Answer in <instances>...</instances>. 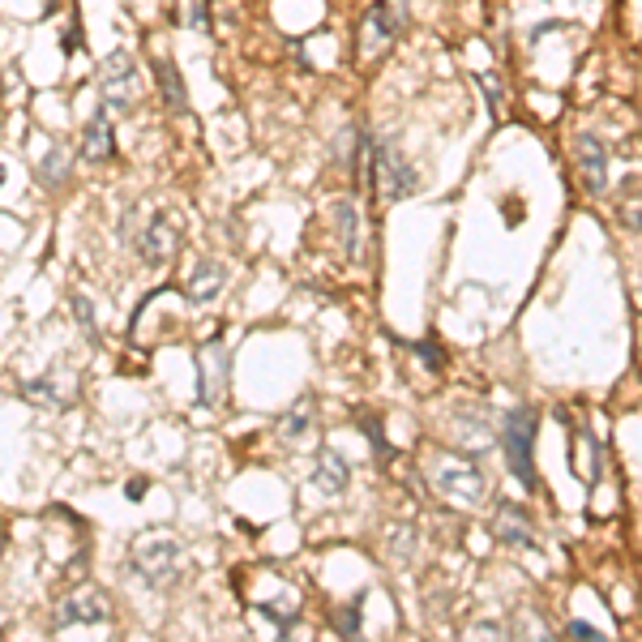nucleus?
I'll return each mask as SVG.
<instances>
[{
    "label": "nucleus",
    "instance_id": "obj_1",
    "mask_svg": "<svg viewBox=\"0 0 642 642\" xmlns=\"http://www.w3.org/2000/svg\"><path fill=\"white\" fill-rule=\"evenodd\" d=\"M129 565H133V574L142 578L146 587L167 591L180 578V570H185V548H180V540L172 531H146V535H137L133 540Z\"/></svg>",
    "mask_w": 642,
    "mask_h": 642
},
{
    "label": "nucleus",
    "instance_id": "obj_2",
    "mask_svg": "<svg viewBox=\"0 0 642 642\" xmlns=\"http://www.w3.org/2000/svg\"><path fill=\"white\" fill-rule=\"evenodd\" d=\"M369 176H364V185H373L386 202H403V197H411L420 189V172L416 163H411L407 155L394 142H373L369 146Z\"/></svg>",
    "mask_w": 642,
    "mask_h": 642
},
{
    "label": "nucleus",
    "instance_id": "obj_3",
    "mask_svg": "<svg viewBox=\"0 0 642 642\" xmlns=\"http://www.w3.org/2000/svg\"><path fill=\"white\" fill-rule=\"evenodd\" d=\"M433 484H437V493L450 501V506H463V510H480L488 506V480H484V471L471 463V458H458V454H441L437 463H433Z\"/></svg>",
    "mask_w": 642,
    "mask_h": 642
},
{
    "label": "nucleus",
    "instance_id": "obj_4",
    "mask_svg": "<svg viewBox=\"0 0 642 642\" xmlns=\"http://www.w3.org/2000/svg\"><path fill=\"white\" fill-rule=\"evenodd\" d=\"M535 407H510L506 420H501V450H506V463H510V476L518 480L531 493L535 488Z\"/></svg>",
    "mask_w": 642,
    "mask_h": 642
},
{
    "label": "nucleus",
    "instance_id": "obj_5",
    "mask_svg": "<svg viewBox=\"0 0 642 642\" xmlns=\"http://www.w3.org/2000/svg\"><path fill=\"white\" fill-rule=\"evenodd\" d=\"M407 18H411V5L407 0H373L369 13H364V22L356 30V48H360V60H377L381 52H390L399 35L407 30Z\"/></svg>",
    "mask_w": 642,
    "mask_h": 642
},
{
    "label": "nucleus",
    "instance_id": "obj_6",
    "mask_svg": "<svg viewBox=\"0 0 642 642\" xmlns=\"http://www.w3.org/2000/svg\"><path fill=\"white\" fill-rule=\"evenodd\" d=\"M133 244L146 266H167L180 253V244H185V219L176 210H155L142 232L133 236Z\"/></svg>",
    "mask_w": 642,
    "mask_h": 642
},
{
    "label": "nucleus",
    "instance_id": "obj_7",
    "mask_svg": "<svg viewBox=\"0 0 642 642\" xmlns=\"http://www.w3.org/2000/svg\"><path fill=\"white\" fill-rule=\"evenodd\" d=\"M99 90H103V107H112V112H125L142 95V73H137V60L125 48H116L99 65Z\"/></svg>",
    "mask_w": 642,
    "mask_h": 642
},
{
    "label": "nucleus",
    "instance_id": "obj_8",
    "mask_svg": "<svg viewBox=\"0 0 642 642\" xmlns=\"http://www.w3.org/2000/svg\"><path fill=\"white\" fill-rule=\"evenodd\" d=\"M227 377H232V364H227L223 334L214 330L210 339L202 343V351H197V403L219 407L227 399Z\"/></svg>",
    "mask_w": 642,
    "mask_h": 642
},
{
    "label": "nucleus",
    "instance_id": "obj_9",
    "mask_svg": "<svg viewBox=\"0 0 642 642\" xmlns=\"http://www.w3.org/2000/svg\"><path fill=\"white\" fill-rule=\"evenodd\" d=\"M107 621H112V595L99 591V587H78L56 604L52 630H69V625H107Z\"/></svg>",
    "mask_w": 642,
    "mask_h": 642
},
{
    "label": "nucleus",
    "instance_id": "obj_10",
    "mask_svg": "<svg viewBox=\"0 0 642 642\" xmlns=\"http://www.w3.org/2000/svg\"><path fill=\"white\" fill-rule=\"evenodd\" d=\"M574 159H578V180H583L587 193H604L608 189V150L600 137L583 133L574 146Z\"/></svg>",
    "mask_w": 642,
    "mask_h": 642
},
{
    "label": "nucleus",
    "instance_id": "obj_11",
    "mask_svg": "<svg viewBox=\"0 0 642 642\" xmlns=\"http://www.w3.org/2000/svg\"><path fill=\"white\" fill-rule=\"evenodd\" d=\"M26 394V403H35V407H52V411H65L78 403V381H60V369H52L48 377H35V381H26L22 386Z\"/></svg>",
    "mask_w": 642,
    "mask_h": 642
},
{
    "label": "nucleus",
    "instance_id": "obj_12",
    "mask_svg": "<svg viewBox=\"0 0 642 642\" xmlns=\"http://www.w3.org/2000/svg\"><path fill=\"white\" fill-rule=\"evenodd\" d=\"M78 155H82L86 163L116 159V137H112V125H107V107H99V112L86 120V129H82V137H78Z\"/></svg>",
    "mask_w": 642,
    "mask_h": 642
},
{
    "label": "nucleus",
    "instance_id": "obj_13",
    "mask_svg": "<svg viewBox=\"0 0 642 642\" xmlns=\"http://www.w3.org/2000/svg\"><path fill=\"white\" fill-rule=\"evenodd\" d=\"M493 535H497L501 544H510V548H531V544H535L531 518L523 514V506H514V501H501V506H497Z\"/></svg>",
    "mask_w": 642,
    "mask_h": 642
},
{
    "label": "nucleus",
    "instance_id": "obj_14",
    "mask_svg": "<svg viewBox=\"0 0 642 642\" xmlns=\"http://www.w3.org/2000/svg\"><path fill=\"white\" fill-rule=\"evenodd\" d=\"M351 480V467L343 463V454L339 450H321L317 454V471H313V488L317 493H326V497H339L343 488Z\"/></svg>",
    "mask_w": 642,
    "mask_h": 642
},
{
    "label": "nucleus",
    "instance_id": "obj_15",
    "mask_svg": "<svg viewBox=\"0 0 642 642\" xmlns=\"http://www.w3.org/2000/svg\"><path fill=\"white\" fill-rule=\"evenodd\" d=\"M493 441H497V433H493V424H488L480 411H476V416H454V446L458 450L484 454Z\"/></svg>",
    "mask_w": 642,
    "mask_h": 642
},
{
    "label": "nucleus",
    "instance_id": "obj_16",
    "mask_svg": "<svg viewBox=\"0 0 642 642\" xmlns=\"http://www.w3.org/2000/svg\"><path fill=\"white\" fill-rule=\"evenodd\" d=\"M313 424H317V403L309 399V394H300V399L279 416V437L283 441H300L304 433H313Z\"/></svg>",
    "mask_w": 642,
    "mask_h": 642
},
{
    "label": "nucleus",
    "instance_id": "obj_17",
    "mask_svg": "<svg viewBox=\"0 0 642 642\" xmlns=\"http://www.w3.org/2000/svg\"><path fill=\"white\" fill-rule=\"evenodd\" d=\"M223 283H227V270H223L219 262H197L193 279H189V287H185V296H189L193 304H210L214 296L223 292Z\"/></svg>",
    "mask_w": 642,
    "mask_h": 642
},
{
    "label": "nucleus",
    "instance_id": "obj_18",
    "mask_svg": "<svg viewBox=\"0 0 642 642\" xmlns=\"http://www.w3.org/2000/svg\"><path fill=\"white\" fill-rule=\"evenodd\" d=\"M155 78H159V90H163V103L172 107V112H189V95H185V78H180V69L172 60H155Z\"/></svg>",
    "mask_w": 642,
    "mask_h": 642
},
{
    "label": "nucleus",
    "instance_id": "obj_19",
    "mask_svg": "<svg viewBox=\"0 0 642 642\" xmlns=\"http://www.w3.org/2000/svg\"><path fill=\"white\" fill-rule=\"evenodd\" d=\"M574 467H578V476H583L587 484L600 480V441H595L591 428H578V454H574Z\"/></svg>",
    "mask_w": 642,
    "mask_h": 642
},
{
    "label": "nucleus",
    "instance_id": "obj_20",
    "mask_svg": "<svg viewBox=\"0 0 642 642\" xmlns=\"http://www.w3.org/2000/svg\"><path fill=\"white\" fill-rule=\"evenodd\" d=\"M334 219H339V232H343L347 253L360 257V210H356V202H339V206H334Z\"/></svg>",
    "mask_w": 642,
    "mask_h": 642
},
{
    "label": "nucleus",
    "instance_id": "obj_21",
    "mask_svg": "<svg viewBox=\"0 0 642 642\" xmlns=\"http://www.w3.org/2000/svg\"><path fill=\"white\" fill-rule=\"evenodd\" d=\"M334 630H339L343 638H360V630H364V595L347 600L339 613H334Z\"/></svg>",
    "mask_w": 642,
    "mask_h": 642
},
{
    "label": "nucleus",
    "instance_id": "obj_22",
    "mask_svg": "<svg viewBox=\"0 0 642 642\" xmlns=\"http://www.w3.org/2000/svg\"><path fill=\"white\" fill-rule=\"evenodd\" d=\"M69 309H73V317H78V326L86 330V339L99 343V326H95V309H90V296L73 292V296H69Z\"/></svg>",
    "mask_w": 642,
    "mask_h": 642
},
{
    "label": "nucleus",
    "instance_id": "obj_23",
    "mask_svg": "<svg viewBox=\"0 0 642 642\" xmlns=\"http://www.w3.org/2000/svg\"><path fill=\"white\" fill-rule=\"evenodd\" d=\"M65 172H69V159H65V150H60V146H52V150H48V159L39 163V176L48 180V185H60V180H65Z\"/></svg>",
    "mask_w": 642,
    "mask_h": 642
},
{
    "label": "nucleus",
    "instance_id": "obj_24",
    "mask_svg": "<svg viewBox=\"0 0 642 642\" xmlns=\"http://www.w3.org/2000/svg\"><path fill=\"white\" fill-rule=\"evenodd\" d=\"M416 356L424 360V369H433V373L441 369V364H446V356H441V347H437V343H428V339H424V343H416Z\"/></svg>",
    "mask_w": 642,
    "mask_h": 642
},
{
    "label": "nucleus",
    "instance_id": "obj_25",
    "mask_svg": "<svg viewBox=\"0 0 642 642\" xmlns=\"http://www.w3.org/2000/svg\"><path fill=\"white\" fill-rule=\"evenodd\" d=\"M480 86H484L488 112H493V120H501V82H497V78H480Z\"/></svg>",
    "mask_w": 642,
    "mask_h": 642
},
{
    "label": "nucleus",
    "instance_id": "obj_26",
    "mask_svg": "<svg viewBox=\"0 0 642 642\" xmlns=\"http://www.w3.org/2000/svg\"><path fill=\"white\" fill-rule=\"evenodd\" d=\"M565 634H574V638H604V634L595 630V625H587V621H570V625H565Z\"/></svg>",
    "mask_w": 642,
    "mask_h": 642
},
{
    "label": "nucleus",
    "instance_id": "obj_27",
    "mask_svg": "<svg viewBox=\"0 0 642 642\" xmlns=\"http://www.w3.org/2000/svg\"><path fill=\"white\" fill-rule=\"evenodd\" d=\"M43 13H56V0H43Z\"/></svg>",
    "mask_w": 642,
    "mask_h": 642
},
{
    "label": "nucleus",
    "instance_id": "obj_28",
    "mask_svg": "<svg viewBox=\"0 0 642 642\" xmlns=\"http://www.w3.org/2000/svg\"><path fill=\"white\" fill-rule=\"evenodd\" d=\"M0 180H5V167H0Z\"/></svg>",
    "mask_w": 642,
    "mask_h": 642
},
{
    "label": "nucleus",
    "instance_id": "obj_29",
    "mask_svg": "<svg viewBox=\"0 0 642 642\" xmlns=\"http://www.w3.org/2000/svg\"><path fill=\"white\" fill-rule=\"evenodd\" d=\"M0 548H5V535H0Z\"/></svg>",
    "mask_w": 642,
    "mask_h": 642
}]
</instances>
